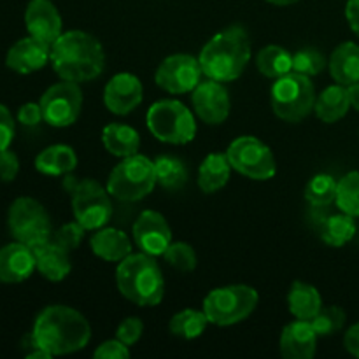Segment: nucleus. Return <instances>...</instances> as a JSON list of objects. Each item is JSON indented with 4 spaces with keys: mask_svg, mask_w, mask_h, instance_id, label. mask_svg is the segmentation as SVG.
<instances>
[{
    "mask_svg": "<svg viewBox=\"0 0 359 359\" xmlns=\"http://www.w3.org/2000/svg\"><path fill=\"white\" fill-rule=\"evenodd\" d=\"M32 337L51 356L84 349L91 340V326L79 311L67 305H49L35 318Z\"/></svg>",
    "mask_w": 359,
    "mask_h": 359,
    "instance_id": "obj_1",
    "label": "nucleus"
},
{
    "mask_svg": "<svg viewBox=\"0 0 359 359\" xmlns=\"http://www.w3.org/2000/svg\"><path fill=\"white\" fill-rule=\"evenodd\" d=\"M53 70L70 83H88L104 72L105 53L100 41L83 30L63 32L51 44Z\"/></svg>",
    "mask_w": 359,
    "mask_h": 359,
    "instance_id": "obj_2",
    "label": "nucleus"
},
{
    "mask_svg": "<svg viewBox=\"0 0 359 359\" xmlns=\"http://www.w3.org/2000/svg\"><path fill=\"white\" fill-rule=\"evenodd\" d=\"M251 60V41L241 25H231L214 35L198 55L200 67L207 79L230 83L244 74Z\"/></svg>",
    "mask_w": 359,
    "mask_h": 359,
    "instance_id": "obj_3",
    "label": "nucleus"
},
{
    "mask_svg": "<svg viewBox=\"0 0 359 359\" xmlns=\"http://www.w3.org/2000/svg\"><path fill=\"white\" fill-rule=\"evenodd\" d=\"M119 293L139 307H156L165 297V279L154 256L135 252L126 256L116 269Z\"/></svg>",
    "mask_w": 359,
    "mask_h": 359,
    "instance_id": "obj_4",
    "label": "nucleus"
},
{
    "mask_svg": "<svg viewBox=\"0 0 359 359\" xmlns=\"http://www.w3.org/2000/svg\"><path fill=\"white\" fill-rule=\"evenodd\" d=\"M63 188L72 196V212L86 230H100L112 216L111 193L93 179H76L72 174L63 177Z\"/></svg>",
    "mask_w": 359,
    "mask_h": 359,
    "instance_id": "obj_5",
    "label": "nucleus"
},
{
    "mask_svg": "<svg viewBox=\"0 0 359 359\" xmlns=\"http://www.w3.org/2000/svg\"><path fill=\"white\" fill-rule=\"evenodd\" d=\"M154 161L144 154L126 156L111 170L107 179V191L121 202H139L151 195L156 186Z\"/></svg>",
    "mask_w": 359,
    "mask_h": 359,
    "instance_id": "obj_6",
    "label": "nucleus"
},
{
    "mask_svg": "<svg viewBox=\"0 0 359 359\" xmlns=\"http://www.w3.org/2000/svg\"><path fill=\"white\" fill-rule=\"evenodd\" d=\"M316 88L311 77L290 72L279 77L270 91L273 114L286 123H300L314 111Z\"/></svg>",
    "mask_w": 359,
    "mask_h": 359,
    "instance_id": "obj_7",
    "label": "nucleus"
},
{
    "mask_svg": "<svg viewBox=\"0 0 359 359\" xmlns=\"http://www.w3.org/2000/svg\"><path fill=\"white\" fill-rule=\"evenodd\" d=\"M146 125L158 140L172 146H184L196 135L195 116L177 100L154 102L147 109Z\"/></svg>",
    "mask_w": 359,
    "mask_h": 359,
    "instance_id": "obj_8",
    "label": "nucleus"
},
{
    "mask_svg": "<svg viewBox=\"0 0 359 359\" xmlns=\"http://www.w3.org/2000/svg\"><path fill=\"white\" fill-rule=\"evenodd\" d=\"M259 294L245 284L216 287L203 300V312L216 326H233L244 321L258 307Z\"/></svg>",
    "mask_w": 359,
    "mask_h": 359,
    "instance_id": "obj_9",
    "label": "nucleus"
},
{
    "mask_svg": "<svg viewBox=\"0 0 359 359\" xmlns=\"http://www.w3.org/2000/svg\"><path fill=\"white\" fill-rule=\"evenodd\" d=\"M7 224L14 241L35 249L53 237L51 217L39 200L20 196L14 200L7 214Z\"/></svg>",
    "mask_w": 359,
    "mask_h": 359,
    "instance_id": "obj_10",
    "label": "nucleus"
},
{
    "mask_svg": "<svg viewBox=\"0 0 359 359\" xmlns=\"http://www.w3.org/2000/svg\"><path fill=\"white\" fill-rule=\"evenodd\" d=\"M226 156L235 172L252 181H269L277 172L272 149L252 135L235 139L228 146Z\"/></svg>",
    "mask_w": 359,
    "mask_h": 359,
    "instance_id": "obj_11",
    "label": "nucleus"
},
{
    "mask_svg": "<svg viewBox=\"0 0 359 359\" xmlns=\"http://www.w3.org/2000/svg\"><path fill=\"white\" fill-rule=\"evenodd\" d=\"M42 109V118L49 126L65 128L74 125L83 111V93L77 83L60 81L53 84L39 100Z\"/></svg>",
    "mask_w": 359,
    "mask_h": 359,
    "instance_id": "obj_12",
    "label": "nucleus"
},
{
    "mask_svg": "<svg viewBox=\"0 0 359 359\" xmlns=\"http://www.w3.org/2000/svg\"><path fill=\"white\" fill-rule=\"evenodd\" d=\"M203 76L198 58L186 53L170 55L158 65L154 81L161 90L172 95L191 93Z\"/></svg>",
    "mask_w": 359,
    "mask_h": 359,
    "instance_id": "obj_13",
    "label": "nucleus"
},
{
    "mask_svg": "<svg viewBox=\"0 0 359 359\" xmlns=\"http://www.w3.org/2000/svg\"><path fill=\"white\" fill-rule=\"evenodd\" d=\"M133 242L149 256H163L172 244V230L163 214L158 210H144L133 224Z\"/></svg>",
    "mask_w": 359,
    "mask_h": 359,
    "instance_id": "obj_14",
    "label": "nucleus"
},
{
    "mask_svg": "<svg viewBox=\"0 0 359 359\" xmlns=\"http://www.w3.org/2000/svg\"><path fill=\"white\" fill-rule=\"evenodd\" d=\"M191 104L195 114L207 125H223L230 116L231 102L223 83L207 79L191 91Z\"/></svg>",
    "mask_w": 359,
    "mask_h": 359,
    "instance_id": "obj_15",
    "label": "nucleus"
},
{
    "mask_svg": "<svg viewBox=\"0 0 359 359\" xmlns=\"http://www.w3.org/2000/svg\"><path fill=\"white\" fill-rule=\"evenodd\" d=\"M144 97L142 83L130 72H119L111 77L104 90V104L109 112L126 116L135 111Z\"/></svg>",
    "mask_w": 359,
    "mask_h": 359,
    "instance_id": "obj_16",
    "label": "nucleus"
},
{
    "mask_svg": "<svg viewBox=\"0 0 359 359\" xmlns=\"http://www.w3.org/2000/svg\"><path fill=\"white\" fill-rule=\"evenodd\" d=\"M25 25L32 37L49 46L63 34L62 16L51 0H30L25 11Z\"/></svg>",
    "mask_w": 359,
    "mask_h": 359,
    "instance_id": "obj_17",
    "label": "nucleus"
},
{
    "mask_svg": "<svg viewBox=\"0 0 359 359\" xmlns=\"http://www.w3.org/2000/svg\"><path fill=\"white\" fill-rule=\"evenodd\" d=\"M49 60L51 46L30 35L11 46L6 56V65L18 74H32L41 70Z\"/></svg>",
    "mask_w": 359,
    "mask_h": 359,
    "instance_id": "obj_18",
    "label": "nucleus"
},
{
    "mask_svg": "<svg viewBox=\"0 0 359 359\" xmlns=\"http://www.w3.org/2000/svg\"><path fill=\"white\" fill-rule=\"evenodd\" d=\"M34 270H37L34 249L18 241L0 248V283H23Z\"/></svg>",
    "mask_w": 359,
    "mask_h": 359,
    "instance_id": "obj_19",
    "label": "nucleus"
},
{
    "mask_svg": "<svg viewBox=\"0 0 359 359\" xmlns=\"http://www.w3.org/2000/svg\"><path fill=\"white\" fill-rule=\"evenodd\" d=\"M318 337L311 321L294 319L280 333V354L286 359H312L318 349Z\"/></svg>",
    "mask_w": 359,
    "mask_h": 359,
    "instance_id": "obj_20",
    "label": "nucleus"
},
{
    "mask_svg": "<svg viewBox=\"0 0 359 359\" xmlns=\"http://www.w3.org/2000/svg\"><path fill=\"white\" fill-rule=\"evenodd\" d=\"M35 252V265H37L39 273L44 279L51 280V283H60V280L67 279L72 270V263H70V251L63 249L56 242L48 241L46 244L39 245L34 249Z\"/></svg>",
    "mask_w": 359,
    "mask_h": 359,
    "instance_id": "obj_21",
    "label": "nucleus"
},
{
    "mask_svg": "<svg viewBox=\"0 0 359 359\" xmlns=\"http://www.w3.org/2000/svg\"><path fill=\"white\" fill-rule=\"evenodd\" d=\"M91 251L97 258L109 263H119L132 255V241L118 228H100L91 237Z\"/></svg>",
    "mask_w": 359,
    "mask_h": 359,
    "instance_id": "obj_22",
    "label": "nucleus"
},
{
    "mask_svg": "<svg viewBox=\"0 0 359 359\" xmlns=\"http://www.w3.org/2000/svg\"><path fill=\"white\" fill-rule=\"evenodd\" d=\"M330 74L335 83L349 86L359 81V46L356 42H342L330 56Z\"/></svg>",
    "mask_w": 359,
    "mask_h": 359,
    "instance_id": "obj_23",
    "label": "nucleus"
},
{
    "mask_svg": "<svg viewBox=\"0 0 359 359\" xmlns=\"http://www.w3.org/2000/svg\"><path fill=\"white\" fill-rule=\"evenodd\" d=\"M287 309L294 319L312 321L323 309L321 293L312 284L294 280L287 293Z\"/></svg>",
    "mask_w": 359,
    "mask_h": 359,
    "instance_id": "obj_24",
    "label": "nucleus"
},
{
    "mask_svg": "<svg viewBox=\"0 0 359 359\" xmlns=\"http://www.w3.org/2000/svg\"><path fill=\"white\" fill-rule=\"evenodd\" d=\"M77 167V154L67 144H55L41 153L35 158V168L37 172L51 177H60V175L72 174L74 168Z\"/></svg>",
    "mask_w": 359,
    "mask_h": 359,
    "instance_id": "obj_25",
    "label": "nucleus"
},
{
    "mask_svg": "<svg viewBox=\"0 0 359 359\" xmlns=\"http://www.w3.org/2000/svg\"><path fill=\"white\" fill-rule=\"evenodd\" d=\"M231 165L226 153H210L203 158L198 168V188L203 193H217L228 184L231 175Z\"/></svg>",
    "mask_w": 359,
    "mask_h": 359,
    "instance_id": "obj_26",
    "label": "nucleus"
},
{
    "mask_svg": "<svg viewBox=\"0 0 359 359\" xmlns=\"http://www.w3.org/2000/svg\"><path fill=\"white\" fill-rule=\"evenodd\" d=\"M351 102L347 86L342 84H332L325 88L321 93L316 97L314 112L321 121L325 123H337L349 112Z\"/></svg>",
    "mask_w": 359,
    "mask_h": 359,
    "instance_id": "obj_27",
    "label": "nucleus"
},
{
    "mask_svg": "<svg viewBox=\"0 0 359 359\" xmlns=\"http://www.w3.org/2000/svg\"><path fill=\"white\" fill-rule=\"evenodd\" d=\"M102 142L111 154L118 158H126L139 153L140 137L132 126L123 125V123H109L102 130Z\"/></svg>",
    "mask_w": 359,
    "mask_h": 359,
    "instance_id": "obj_28",
    "label": "nucleus"
},
{
    "mask_svg": "<svg viewBox=\"0 0 359 359\" xmlns=\"http://www.w3.org/2000/svg\"><path fill=\"white\" fill-rule=\"evenodd\" d=\"M256 67L265 77L279 79V77L293 72V55L283 46L270 44L258 53Z\"/></svg>",
    "mask_w": 359,
    "mask_h": 359,
    "instance_id": "obj_29",
    "label": "nucleus"
},
{
    "mask_svg": "<svg viewBox=\"0 0 359 359\" xmlns=\"http://www.w3.org/2000/svg\"><path fill=\"white\" fill-rule=\"evenodd\" d=\"M356 221L354 216L342 212L333 214L328 219L323 221L321 224V238L325 244L332 245V248H344L347 242H351L356 235Z\"/></svg>",
    "mask_w": 359,
    "mask_h": 359,
    "instance_id": "obj_30",
    "label": "nucleus"
},
{
    "mask_svg": "<svg viewBox=\"0 0 359 359\" xmlns=\"http://www.w3.org/2000/svg\"><path fill=\"white\" fill-rule=\"evenodd\" d=\"M154 172H156V182L165 189H181L188 182V167L179 158L165 154L154 160Z\"/></svg>",
    "mask_w": 359,
    "mask_h": 359,
    "instance_id": "obj_31",
    "label": "nucleus"
},
{
    "mask_svg": "<svg viewBox=\"0 0 359 359\" xmlns=\"http://www.w3.org/2000/svg\"><path fill=\"white\" fill-rule=\"evenodd\" d=\"M207 325H209V319H207L203 309L202 311L184 309V311L172 316L170 323H168V330H170L172 335L179 337V339L193 340L198 339L205 332Z\"/></svg>",
    "mask_w": 359,
    "mask_h": 359,
    "instance_id": "obj_32",
    "label": "nucleus"
},
{
    "mask_svg": "<svg viewBox=\"0 0 359 359\" xmlns=\"http://www.w3.org/2000/svg\"><path fill=\"white\" fill-rule=\"evenodd\" d=\"M339 181L330 174H318L305 186V200L314 207L332 205L337 200Z\"/></svg>",
    "mask_w": 359,
    "mask_h": 359,
    "instance_id": "obj_33",
    "label": "nucleus"
},
{
    "mask_svg": "<svg viewBox=\"0 0 359 359\" xmlns=\"http://www.w3.org/2000/svg\"><path fill=\"white\" fill-rule=\"evenodd\" d=\"M335 202L342 212L359 217V170L349 172L340 179Z\"/></svg>",
    "mask_w": 359,
    "mask_h": 359,
    "instance_id": "obj_34",
    "label": "nucleus"
},
{
    "mask_svg": "<svg viewBox=\"0 0 359 359\" xmlns=\"http://www.w3.org/2000/svg\"><path fill=\"white\" fill-rule=\"evenodd\" d=\"M163 258L172 269L184 273L193 272L196 269V263H198L195 249L188 242H172L167 251H165Z\"/></svg>",
    "mask_w": 359,
    "mask_h": 359,
    "instance_id": "obj_35",
    "label": "nucleus"
},
{
    "mask_svg": "<svg viewBox=\"0 0 359 359\" xmlns=\"http://www.w3.org/2000/svg\"><path fill=\"white\" fill-rule=\"evenodd\" d=\"M346 312L337 305H332V307H323L311 323L319 337H328L340 332L346 325Z\"/></svg>",
    "mask_w": 359,
    "mask_h": 359,
    "instance_id": "obj_36",
    "label": "nucleus"
},
{
    "mask_svg": "<svg viewBox=\"0 0 359 359\" xmlns=\"http://www.w3.org/2000/svg\"><path fill=\"white\" fill-rule=\"evenodd\" d=\"M325 67V55L316 48H304L293 55V72L314 77L318 74H321Z\"/></svg>",
    "mask_w": 359,
    "mask_h": 359,
    "instance_id": "obj_37",
    "label": "nucleus"
},
{
    "mask_svg": "<svg viewBox=\"0 0 359 359\" xmlns=\"http://www.w3.org/2000/svg\"><path fill=\"white\" fill-rule=\"evenodd\" d=\"M84 231H86V228H84L83 224L77 223V221H74V223H67L63 224V226H60L56 231H53L51 241L56 242L58 245H62L67 251H74V249L79 248L81 242H83Z\"/></svg>",
    "mask_w": 359,
    "mask_h": 359,
    "instance_id": "obj_38",
    "label": "nucleus"
},
{
    "mask_svg": "<svg viewBox=\"0 0 359 359\" xmlns=\"http://www.w3.org/2000/svg\"><path fill=\"white\" fill-rule=\"evenodd\" d=\"M142 332L144 323L139 318H135V316H132V318H126L119 323L118 330H116V339L121 340L125 346L132 347L139 342L140 337H142Z\"/></svg>",
    "mask_w": 359,
    "mask_h": 359,
    "instance_id": "obj_39",
    "label": "nucleus"
},
{
    "mask_svg": "<svg viewBox=\"0 0 359 359\" xmlns=\"http://www.w3.org/2000/svg\"><path fill=\"white\" fill-rule=\"evenodd\" d=\"M93 356L97 359H128L130 349L128 346L121 342V340H105L100 346L95 349Z\"/></svg>",
    "mask_w": 359,
    "mask_h": 359,
    "instance_id": "obj_40",
    "label": "nucleus"
},
{
    "mask_svg": "<svg viewBox=\"0 0 359 359\" xmlns=\"http://www.w3.org/2000/svg\"><path fill=\"white\" fill-rule=\"evenodd\" d=\"M14 132H16V125H14L13 114L6 105L0 104V151L9 149L14 139Z\"/></svg>",
    "mask_w": 359,
    "mask_h": 359,
    "instance_id": "obj_41",
    "label": "nucleus"
},
{
    "mask_svg": "<svg viewBox=\"0 0 359 359\" xmlns=\"http://www.w3.org/2000/svg\"><path fill=\"white\" fill-rule=\"evenodd\" d=\"M18 172H20V160H18L16 153H13L9 149L0 151V181H14Z\"/></svg>",
    "mask_w": 359,
    "mask_h": 359,
    "instance_id": "obj_42",
    "label": "nucleus"
},
{
    "mask_svg": "<svg viewBox=\"0 0 359 359\" xmlns=\"http://www.w3.org/2000/svg\"><path fill=\"white\" fill-rule=\"evenodd\" d=\"M18 121L23 126H37L39 123L44 121L42 118V109L41 104H35V102H27L20 107L18 111Z\"/></svg>",
    "mask_w": 359,
    "mask_h": 359,
    "instance_id": "obj_43",
    "label": "nucleus"
},
{
    "mask_svg": "<svg viewBox=\"0 0 359 359\" xmlns=\"http://www.w3.org/2000/svg\"><path fill=\"white\" fill-rule=\"evenodd\" d=\"M344 346H346L347 353L353 354L354 358H359V323L351 326L344 337Z\"/></svg>",
    "mask_w": 359,
    "mask_h": 359,
    "instance_id": "obj_44",
    "label": "nucleus"
},
{
    "mask_svg": "<svg viewBox=\"0 0 359 359\" xmlns=\"http://www.w3.org/2000/svg\"><path fill=\"white\" fill-rule=\"evenodd\" d=\"M346 18L351 30L359 37V0H349L346 4Z\"/></svg>",
    "mask_w": 359,
    "mask_h": 359,
    "instance_id": "obj_45",
    "label": "nucleus"
},
{
    "mask_svg": "<svg viewBox=\"0 0 359 359\" xmlns=\"http://www.w3.org/2000/svg\"><path fill=\"white\" fill-rule=\"evenodd\" d=\"M347 93H349V102H351V107L356 109L359 112V81L354 84H349L347 86Z\"/></svg>",
    "mask_w": 359,
    "mask_h": 359,
    "instance_id": "obj_46",
    "label": "nucleus"
},
{
    "mask_svg": "<svg viewBox=\"0 0 359 359\" xmlns=\"http://www.w3.org/2000/svg\"><path fill=\"white\" fill-rule=\"evenodd\" d=\"M269 4H273V6H293V4L300 2V0H266Z\"/></svg>",
    "mask_w": 359,
    "mask_h": 359,
    "instance_id": "obj_47",
    "label": "nucleus"
}]
</instances>
